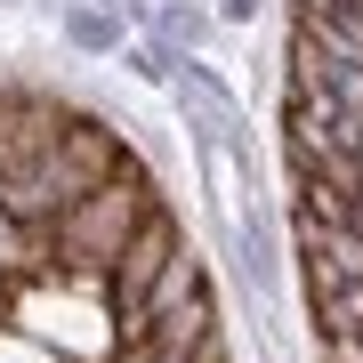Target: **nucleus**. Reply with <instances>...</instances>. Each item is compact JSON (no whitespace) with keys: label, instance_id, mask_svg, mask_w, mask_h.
<instances>
[{"label":"nucleus","instance_id":"nucleus-1","mask_svg":"<svg viewBox=\"0 0 363 363\" xmlns=\"http://www.w3.org/2000/svg\"><path fill=\"white\" fill-rule=\"evenodd\" d=\"M57 33H65L73 57H121V9L113 0H57Z\"/></svg>","mask_w":363,"mask_h":363},{"label":"nucleus","instance_id":"nucleus-2","mask_svg":"<svg viewBox=\"0 0 363 363\" xmlns=\"http://www.w3.org/2000/svg\"><path fill=\"white\" fill-rule=\"evenodd\" d=\"M210 25H218V9H194V0H162V9L145 16V33H154L169 57H202L210 49Z\"/></svg>","mask_w":363,"mask_h":363},{"label":"nucleus","instance_id":"nucleus-3","mask_svg":"<svg viewBox=\"0 0 363 363\" xmlns=\"http://www.w3.org/2000/svg\"><path fill=\"white\" fill-rule=\"evenodd\" d=\"M267 0H218V25H259Z\"/></svg>","mask_w":363,"mask_h":363},{"label":"nucleus","instance_id":"nucleus-4","mask_svg":"<svg viewBox=\"0 0 363 363\" xmlns=\"http://www.w3.org/2000/svg\"><path fill=\"white\" fill-rule=\"evenodd\" d=\"M0 9H9V0H0Z\"/></svg>","mask_w":363,"mask_h":363}]
</instances>
